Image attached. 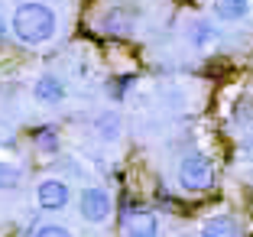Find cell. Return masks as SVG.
<instances>
[{"label": "cell", "mask_w": 253, "mask_h": 237, "mask_svg": "<svg viewBox=\"0 0 253 237\" xmlns=\"http://www.w3.org/2000/svg\"><path fill=\"white\" fill-rule=\"evenodd\" d=\"M68 198H72V189H68L62 179H42V182L36 186V201H39V208H45V211L65 208Z\"/></svg>", "instance_id": "277c9868"}, {"label": "cell", "mask_w": 253, "mask_h": 237, "mask_svg": "<svg viewBox=\"0 0 253 237\" xmlns=\"http://www.w3.org/2000/svg\"><path fill=\"white\" fill-rule=\"evenodd\" d=\"M201 234L205 237H234V234H244V228L231 215H214L201 224Z\"/></svg>", "instance_id": "52a82bcc"}, {"label": "cell", "mask_w": 253, "mask_h": 237, "mask_svg": "<svg viewBox=\"0 0 253 237\" xmlns=\"http://www.w3.org/2000/svg\"><path fill=\"white\" fill-rule=\"evenodd\" d=\"M16 186H20V169L0 163V189H16Z\"/></svg>", "instance_id": "4fadbf2b"}, {"label": "cell", "mask_w": 253, "mask_h": 237, "mask_svg": "<svg viewBox=\"0 0 253 237\" xmlns=\"http://www.w3.org/2000/svg\"><path fill=\"white\" fill-rule=\"evenodd\" d=\"M192 30H195V36H192V43L195 46H205V43H211V39H214V26H211V23H205V20H195L192 23Z\"/></svg>", "instance_id": "7c38bea8"}, {"label": "cell", "mask_w": 253, "mask_h": 237, "mask_svg": "<svg viewBox=\"0 0 253 237\" xmlns=\"http://www.w3.org/2000/svg\"><path fill=\"white\" fill-rule=\"evenodd\" d=\"M33 97H36L39 104H59L62 97H65V85H62L59 75H39L36 85H33Z\"/></svg>", "instance_id": "8992f818"}, {"label": "cell", "mask_w": 253, "mask_h": 237, "mask_svg": "<svg viewBox=\"0 0 253 237\" xmlns=\"http://www.w3.org/2000/svg\"><path fill=\"white\" fill-rule=\"evenodd\" d=\"M33 234L36 237H65V234H72V231H68L65 224H55V221H39V224H33Z\"/></svg>", "instance_id": "30bf717a"}, {"label": "cell", "mask_w": 253, "mask_h": 237, "mask_svg": "<svg viewBox=\"0 0 253 237\" xmlns=\"http://www.w3.org/2000/svg\"><path fill=\"white\" fill-rule=\"evenodd\" d=\"M214 7V16L224 23H237L247 16V10H250V0H214L211 3Z\"/></svg>", "instance_id": "ba28073f"}, {"label": "cell", "mask_w": 253, "mask_h": 237, "mask_svg": "<svg viewBox=\"0 0 253 237\" xmlns=\"http://www.w3.org/2000/svg\"><path fill=\"white\" fill-rule=\"evenodd\" d=\"M120 228L126 231V234H156L159 231V218L149 211V208H140V205H126L124 208V224Z\"/></svg>", "instance_id": "5b68a950"}, {"label": "cell", "mask_w": 253, "mask_h": 237, "mask_svg": "<svg viewBox=\"0 0 253 237\" xmlns=\"http://www.w3.org/2000/svg\"><path fill=\"white\" fill-rule=\"evenodd\" d=\"M0 36H3V20H0Z\"/></svg>", "instance_id": "5bb4252c"}, {"label": "cell", "mask_w": 253, "mask_h": 237, "mask_svg": "<svg viewBox=\"0 0 253 237\" xmlns=\"http://www.w3.org/2000/svg\"><path fill=\"white\" fill-rule=\"evenodd\" d=\"M10 33L16 36V43L23 46H45L52 43L55 33H59V16L52 13V7H45L39 0H26L13 10L10 16Z\"/></svg>", "instance_id": "6da1fadb"}, {"label": "cell", "mask_w": 253, "mask_h": 237, "mask_svg": "<svg viewBox=\"0 0 253 237\" xmlns=\"http://www.w3.org/2000/svg\"><path fill=\"white\" fill-rule=\"evenodd\" d=\"M97 134H101V140H117L120 137V120L114 117V114H101V117H97Z\"/></svg>", "instance_id": "9c48e42d"}, {"label": "cell", "mask_w": 253, "mask_h": 237, "mask_svg": "<svg viewBox=\"0 0 253 237\" xmlns=\"http://www.w3.org/2000/svg\"><path fill=\"white\" fill-rule=\"evenodd\" d=\"M36 146H39V149H45V153L59 149V137H55L52 127H39V130H36Z\"/></svg>", "instance_id": "8fae6325"}, {"label": "cell", "mask_w": 253, "mask_h": 237, "mask_svg": "<svg viewBox=\"0 0 253 237\" xmlns=\"http://www.w3.org/2000/svg\"><path fill=\"white\" fill-rule=\"evenodd\" d=\"M211 182H214V166L208 156L192 153L179 163V186L185 192H208Z\"/></svg>", "instance_id": "7a4b0ae2"}, {"label": "cell", "mask_w": 253, "mask_h": 237, "mask_svg": "<svg viewBox=\"0 0 253 237\" xmlns=\"http://www.w3.org/2000/svg\"><path fill=\"white\" fill-rule=\"evenodd\" d=\"M78 211H82V218L88 224H104L114 211V201H111V195H107V189L88 186L82 192V198H78Z\"/></svg>", "instance_id": "3957f363"}]
</instances>
